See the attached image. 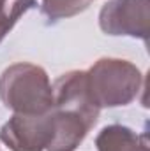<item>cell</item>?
I'll return each instance as SVG.
<instances>
[{"mask_svg":"<svg viewBox=\"0 0 150 151\" xmlns=\"http://www.w3.org/2000/svg\"><path fill=\"white\" fill-rule=\"evenodd\" d=\"M53 137L46 151H74L95 127L101 109L94 104L85 70H69L53 84Z\"/></svg>","mask_w":150,"mask_h":151,"instance_id":"cell-1","label":"cell"},{"mask_svg":"<svg viewBox=\"0 0 150 151\" xmlns=\"http://www.w3.org/2000/svg\"><path fill=\"white\" fill-rule=\"evenodd\" d=\"M0 100L14 114H44L53 106V86L42 67L18 62L0 76Z\"/></svg>","mask_w":150,"mask_h":151,"instance_id":"cell-2","label":"cell"},{"mask_svg":"<svg viewBox=\"0 0 150 151\" xmlns=\"http://www.w3.org/2000/svg\"><path fill=\"white\" fill-rule=\"evenodd\" d=\"M85 72L88 93L99 109L131 104L143 86L141 70L122 58H99Z\"/></svg>","mask_w":150,"mask_h":151,"instance_id":"cell-3","label":"cell"},{"mask_svg":"<svg viewBox=\"0 0 150 151\" xmlns=\"http://www.w3.org/2000/svg\"><path fill=\"white\" fill-rule=\"evenodd\" d=\"M99 27L108 35L149 40L150 0H110L101 7Z\"/></svg>","mask_w":150,"mask_h":151,"instance_id":"cell-4","label":"cell"},{"mask_svg":"<svg viewBox=\"0 0 150 151\" xmlns=\"http://www.w3.org/2000/svg\"><path fill=\"white\" fill-rule=\"evenodd\" d=\"M53 137L51 113L14 114L0 128V141L11 151H44Z\"/></svg>","mask_w":150,"mask_h":151,"instance_id":"cell-5","label":"cell"},{"mask_svg":"<svg viewBox=\"0 0 150 151\" xmlns=\"http://www.w3.org/2000/svg\"><path fill=\"white\" fill-rule=\"evenodd\" d=\"M97 151H150L145 134L124 125H108L95 137Z\"/></svg>","mask_w":150,"mask_h":151,"instance_id":"cell-6","label":"cell"},{"mask_svg":"<svg viewBox=\"0 0 150 151\" xmlns=\"http://www.w3.org/2000/svg\"><path fill=\"white\" fill-rule=\"evenodd\" d=\"M34 7H37V0H0V42L12 30L18 19Z\"/></svg>","mask_w":150,"mask_h":151,"instance_id":"cell-7","label":"cell"},{"mask_svg":"<svg viewBox=\"0 0 150 151\" xmlns=\"http://www.w3.org/2000/svg\"><path fill=\"white\" fill-rule=\"evenodd\" d=\"M92 2L94 0H42L41 11L48 19L58 21L83 12Z\"/></svg>","mask_w":150,"mask_h":151,"instance_id":"cell-8","label":"cell"}]
</instances>
